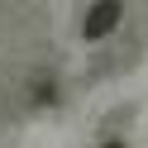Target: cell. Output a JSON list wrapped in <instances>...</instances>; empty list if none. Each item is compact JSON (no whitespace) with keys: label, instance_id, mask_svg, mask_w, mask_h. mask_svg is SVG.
<instances>
[{"label":"cell","instance_id":"2","mask_svg":"<svg viewBox=\"0 0 148 148\" xmlns=\"http://www.w3.org/2000/svg\"><path fill=\"white\" fill-rule=\"evenodd\" d=\"M53 96H58V81H53L48 72H34V77H29V100H34V105H48Z\"/></svg>","mask_w":148,"mask_h":148},{"label":"cell","instance_id":"3","mask_svg":"<svg viewBox=\"0 0 148 148\" xmlns=\"http://www.w3.org/2000/svg\"><path fill=\"white\" fill-rule=\"evenodd\" d=\"M100 148H124V143H119V138H105V143H100Z\"/></svg>","mask_w":148,"mask_h":148},{"label":"cell","instance_id":"1","mask_svg":"<svg viewBox=\"0 0 148 148\" xmlns=\"http://www.w3.org/2000/svg\"><path fill=\"white\" fill-rule=\"evenodd\" d=\"M119 19H124V5H119V0H96V5L81 14V38H86V43L105 38V34H115Z\"/></svg>","mask_w":148,"mask_h":148}]
</instances>
